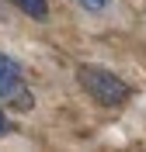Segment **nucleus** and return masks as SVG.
Wrapping results in <instances>:
<instances>
[{"label":"nucleus","mask_w":146,"mask_h":152,"mask_svg":"<svg viewBox=\"0 0 146 152\" xmlns=\"http://www.w3.org/2000/svg\"><path fill=\"white\" fill-rule=\"evenodd\" d=\"M77 83H80V90H84L94 104H101V107H122V104H129V97H132V86H129L122 76H115L104 66H94V62H84V66L77 69Z\"/></svg>","instance_id":"f257e3e1"},{"label":"nucleus","mask_w":146,"mask_h":152,"mask_svg":"<svg viewBox=\"0 0 146 152\" xmlns=\"http://www.w3.org/2000/svg\"><path fill=\"white\" fill-rule=\"evenodd\" d=\"M0 100H10L18 111L31 107V90L24 83V69L4 52H0Z\"/></svg>","instance_id":"f03ea898"},{"label":"nucleus","mask_w":146,"mask_h":152,"mask_svg":"<svg viewBox=\"0 0 146 152\" xmlns=\"http://www.w3.org/2000/svg\"><path fill=\"white\" fill-rule=\"evenodd\" d=\"M18 10H24L28 18H35V21H45L49 18V0H10Z\"/></svg>","instance_id":"7ed1b4c3"},{"label":"nucleus","mask_w":146,"mask_h":152,"mask_svg":"<svg viewBox=\"0 0 146 152\" xmlns=\"http://www.w3.org/2000/svg\"><path fill=\"white\" fill-rule=\"evenodd\" d=\"M115 0H80V7L87 10V14H108Z\"/></svg>","instance_id":"20e7f679"},{"label":"nucleus","mask_w":146,"mask_h":152,"mask_svg":"<svg viewBox=\"0 0 146 152\" xmlns=\"http://www.w3.org/2000/svg\"><path fill=\"white\" fill-rule=\"evenodd\" d=\"M7 132V118H4V111H0V135Z\"/></svg>","instance_id":"39448f33"}]
</instances>
